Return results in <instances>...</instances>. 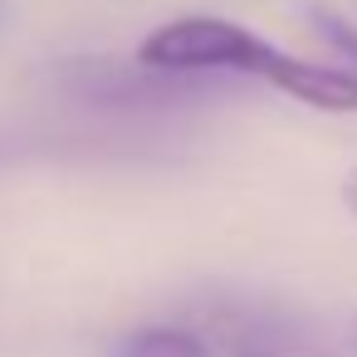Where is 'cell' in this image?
Segmentation results:
<instances>
[{
    "instance_id": "obj_1",
    "label": "cell",
    "mask_w": 357,
    "mask_h": 357,
    "mask_svg": "<svg viewBox=\"0 0 357 357\" xmlns=\"http://www.w3.org/2000/svg\"><path fill=\"white\" fill-rule=\"evenodd\" d=\"M137 64L147 69H176V74H255L284 98H298L318 113H357V74L352 69H328L294 59L289 50L269 45L264 35L220 20V15H186L157 25L137 45Z\"/></svg>"
},
{
    "instance_id": "obj_2",
    "label": "cell",
    "mask_w": 357,
    "mask_h": 357,
    "mask_svg": "<svg viewBox=\"0 0 357 357\" xmlns=\"http://www.w3.org/2000/svg\"><path fill=\"white\" fill-rule=\"evenodd\" d=\"M211 357H333L323 337L269 298H211L196 308Z\"/></svg>"
},
{
    "instance_id": "obj_3",
    "label": "cell",
    "mask_w": 357,
    "mask_h": 357,
    "mask_svg": "<svg viewBox=\"0 0 357 357\" xmlns=\"http://www.w3.org/2000/svg\"><path fill=\"white\" fill-rule=\"evenodd\" d=\"M108 357H211V347L196 323H142L123 333Z\"/></svg>"
},
{
    "instance_id": "obj_4",
    "label": "cell",
    "mask_w": 357,
    "mask_h": 357,
    "mask_svg": "<svg viewBox=\"0 0 357 357\" xmlns=\"http://www.w3.org/2000/svg\"><path fill=\"white\" fill-rule=\"evenodd\" d=\"M308 20H313V30H318L337 54H347V59L357 64V30H352L342 15H333V10H323V6H308Z\"/></svg>"
},
{
    "instance_id": "obj_5",
    "label": "cell",
    "mask_w": 357,
    "mask_h": 357,
    "mask_svg": "<svg viewBox=\"0 0 357 357\" xmlns=\"http://www.w3.org/2000/svg\"><path fill=\"white\" fill-rule=\"evenodd\" d=\"M342 206H347V211L357 215V167H352V172L342 176Z\"/></svg>"
},
{
    "instance_id": "obj_6",
    "label": "cell",
    "mask_w": 357,
    "mask_h": 357,
    "mask_svg": "<svg viewBox=\"0 0 357 357\" xmlns=\"http://www.w3.org/2000/svg\"><path fill=\"white\" fill-rule=\"evenodd\" d=\"M352 333H357V328H352Z\"/></svg>"
}]
</instances>
